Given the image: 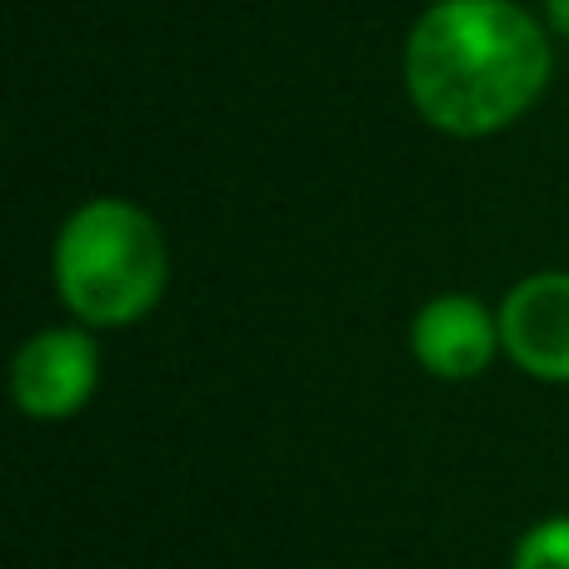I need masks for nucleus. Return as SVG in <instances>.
I'll return each instance as SVG.
<instances>
[{
    "instance_id": "f257e3e1",
    "label": "nucleus",
    "mask_w": 569,
    "mask_h": 569,
    "mask_svg": "<svg viewBox=\"0 0 569 569\" xmlns=\"http://www.w3.org/2000/svg\"><path fill=\"white\" fill-rule=\"evenodd\" d=\"M550 80V40L515 0H435L405 46L410 100L445 136H495Z\"/></svg>"
},
{
    "instance_id": "423d86ee",
    "label": "nucleus",
    "mask_w": 569,
    "mask_h": 569,
    "mask_svg": "<svg viewBox=\"0 0 569 569\" xmlns=\"http://www.w3.org/2000/svg\"><path fill=\"white\" fill-rule=\"evenodd\" d=\"M515 569H569V515L525 530L515 545Z\"/></svg>"
},
{
    "instance_id": "0eeeda50",
    "label": "nucleus",
    "mask_w": 569,
    "mask_h": 569,
    "mask_svg": "<svg viewBox=\"0 0 569 569\" xmlns=\"http://www.w3.org/2000/svg\"><path fill=\"white\" fill-rule=\"evenodd\" d=\"M545 10H550V26L569 36V0H545Z\"/></svg>"
},
{
    "instance_id": "f03ea898",
    "label": "nucleus",
    "mask_w": 569,
    "mask_h": 569,
    "mask_svg": "<svg viewBox=\"0 0 569 569\" xmlns=\"http://www.w3.org/2000/svg\"><path fill=\"white\" fill-rule=\"evenodd\" d=\"M166 236L130 200H90L56 240V284L86 325H130L166 290Z\"/></svg>"
},
{
    "instance_id": "39448f33",
    "label": "nucleus",
    "mask_w": 569,
    "mask_h": 569,
    "mask_svg": "<svg viewBox=\"0 0 569 569\" xmlns=\"http://www.w3.org/2000/svg\"><path fill=\"white\" fill-rule=\"evenodd\" d=\"M415 360L440 380H475L490 370L495 350H505L500 320L470 295H440L415 315Z\"/></svg>"
},
{
    "instance_id": "7ed1b4c3",
    "label": "nucleus",
    "mask_w": 569,
    "mask_h": 569,
    "mask_svg": "<svg viewBox=\"0 0 569 569\" xmlns=\"http://www.w3.org/2000/svg\"><path fill=\"white\" fill-rule=\"evenodd\" d=\"M96 375L100 355L86 330H40L10 365V395L30 420H66L90 400Z\"/></svg>"
},
{
    "instance_id": "20e7f679",
    "label": "nucleus",
    "mask_w": 569,
    "mask_h": 569,
    "mask_svg": "<svg viewBox=\"0 0 569 569\" xmlns=\"http://www.w3.org/2000/svg\"><path fill=\"white\" fill-rule=\"evenodd\" d=\"M500 340L525 375L569 385V270H545L505 295Z\"/></svg>"
}]
</instances>
